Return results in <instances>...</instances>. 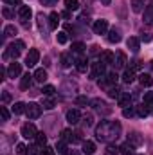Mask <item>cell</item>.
<instances>
[{
	"label": "cell",
	"instance_id": "d590c367",
	"mask_svg": "<svg viewBox=\"0 0 153 155\" xmlns=\"http://www.w3.org/2000/svg\"><path fill=\"white\" fill-rule=\"evenodd\" d=\"M85 49H86V47H85V43H81V41H76V43H72V52H76V54H81Z\"/></svg>",
	"mask_w": 153,
	"mask_h": 155
},
{
	"label": "cell",
	"instance_id": "d6a6232c",
	"mask_svg": "<svg viewBox=\"0 0 153 155\" xmlns=\"http://www.w3.org/2000/svg\"><path fill=\"white\" fill-rule=\"evenodd\" d=\"M65 7L69 11H77L79 9V0H65Z\"/></svg>",
	"mask_w": 153,
	"mask_h": 155
},
{
	"label": "cell",
	"instance_id": "f907efd6",
	"mask_svg": "<svg viewBox=\"0 0 153 155\" xmlns=\"http://www.w3.org/2000/svg\"><path fill=\"white\" fill-rule=\"evenodd\" d=\"M144 103H146V105L153 103V92H148V94H144Z\"/></svg>",
	"mask_w": 153,
	"mask_h": 155
},
{
	"label": "cell",
	"instance_id": "816d5d0a",
	"mask_svg": "<svg viewBox=\"0 0 153 155\" xmlns=\"http://www.w3.org/2000/svg\"><path fill=\"white\" fill-rule=\"evenodd\" d=\"M151 33H142V35H141V40H142V41H151Z\"/></svg>",
	"mask_w": 153,
	"mask_h": 155
},
{
	"label": "cell",
	"instance_id": "1f68e13d",
	"mask_svg": "<svg viewBox=\"0 0 153 155\" xmlns=\"http://www.w3.org/2000/svg\"><path fill=\"white\" fill-rule=\"evenodd\" d=\"M144 5V0H132V11L133 13H141Z\"/></svg>",
	"mask_w": 153,
	"mask_h": 155
},
{
	"label": "cell",
	"instance_id": "c3c4849f",
	"mask_svg": "<svg viewBox=\"0 0 153 155\" xmlns=\"http://www.w3.org/2000/svg\"><path fill=\"white\" fill-rule=\"evenodd\" d=\"M16 153L18 155H25L27 153V146H25V144H16Z\"/></svg>",
	"mask_w": 153,
	"mask_h": 155
},
{
	"label": "cell",
	"instance_id": "f35d334b",
	"mask_svg": "<svg viewBox=\"0 0 153 155\" xmlns=\"http://www.w3.org/2000/svg\"><path fill=\"white\" fill-rule=\"evenodd\" d=\"M108 96H110V97H119V96H121L119 87H110V88H108Z\"/></svg>",
	"mask_w": 153,
	"mask_h": 155
},
{
	"label": "cell",
	"instance_id": "6125c7cd",
	"mask_svg": "<svg viewBox=\"0 0 153 155\" xmlns=\"http://www.w3.org/2000/svg\"><path fill=\"white\" fill-rule=\"evenodd\" d=\"M150 67H151V71H153V60H151V61H150Z\"/></svg>",
	"mask_w": 153,
	"mask_h": 155
},
{
	"label": "cell",
	"instance_id": "5b68a950",
	"mask_svg": "<svg viewBox=\"0 0 153 155\" xmlns=\"http://www.w3.org/2000/svg\"><path fill=\"white\" fill-rule=\"evenodd\" d=\"M36 134H38V130H36V126H34L33 123H25V124L22 126V137H25V139H34Z\"/></svg>",
	"mask_w": 153,
	"mask_h": 155
},
{
	"label": "cell",
	"instance_id": "4316f807",
	"mask_svg": "<svg viewBox=\"0 0 153 155\" xmlns=\"http://www.w3.org/2000/svg\"><path fill=\"white\" fill-rule=\"evenodd\" d=\"M106 38H108L110 43H119V41H121V33H119L117 29H112V31L108 33V36H106Z\"/></svg>",
	"mask_w": 153,
	"mask_h": 155
},
{
	"label": "cell",
	"instance_id": "8fae6325",
	"mask_svg": "<svg viewBox=\"0 0 153 155\" xmlns=\"http://www.w3.org/2000/svg\"><path fill=\"white\" fill-rule=\"evenodd\" d=\"M144 24L146 25H153V0L146 5V9H144Z\"/></svg>",
	"mask_w": 153,
	"mask_h": 155
},
{
	"label": "cell",
	"instance_id": "74e56055",
	"mask_svg": "<svg viewBox=\"0 0 153 155\" xmlns=\"http://www.w3.org/2000/svg\"><path fill=\"white\" fill-rule=\"evenodd\" d=\"M15 35H16V27H15V25H5L4 36H15Z\"/></svg>",
	"mask_w": 153,
	"mask_h": 155
},
{
	"label": "cell",
	"instance_id": "9a60e30c",
	"mask_svg": "<svg viewBox=\"0 0 153 155\" xmlns=\"http://www.w3.org/2000/svg\"><path fill=\"white\" fill-rule=\"evenodd\" d=\"M114 60H115V54L112 51H105V52H101V56H99V61L101 63H105V65H114Z\"/></svg>",
	"mask_w": 153,
	"mask_h": 155
},
{
	"label": "cell",
	"instance_id": "7a4b0ae2",
	"mask_svg": "<svg viewBox=\"0 0 153 155\" xmlns=\"http://www.w3.org/2000/svg\"><path fill=\"white\" fill-rule=\"evenodd\" d=\"M25 49V43L22 41V40H16V41H13L9 47H7V51L4 52V58H18L20 54H22V51Z\"/></svg>",
	"mask_w": 153,
	"mask_h": 155
},
{
	"label": "cell",
	"instance_id": "f6af8a7d",
	"mask_svg": "<svg viewBox=\"0 0 153 155\" xmlns=\"http://www.w3.org/2000/svg\"><path fill=\"white\" fill-rule=\"evenodd\" d=\"M141 67H142L141 60H133V61H130V69H132V71H139Z\"/></svg>",
	"mask_w": 153,
	"mask_h": 155
},
{
	"label": "cell",
	"instance_id": "cb8c5ba5",
	"mask_svg": "<svg viewBox=\"0 0 153 155\" xmlns=\"http://www.w3.org/2000/svg\"><path fill=\"white\" fill-rule=\"evenodd\" d=\"M33 78H34V76H31L29 72H27V74H24V76H22V79H20V88L27 90V88L31 87V83H33Z\"/></svg>",
	"mask_w": 153,
	"mask_h": 155
},
{
	"label": "cell",
	"instance_id": "f5cc1de1",
	"mask_svg": "<svg viewBox=\"0 0 153 155\" xmlns=\"http://www.w3.org/2000/svg\"><path fill=\"white\" fill-rule=\"evenodd\" d=\"M4 2L9 5H22V0H4Z\"/></svg>",
	"mask_w": 153,
	"mask_h": 155
},
{
	"label": "cell",
	"instance_id": "60d3db41",
	"mask_svg": "<svg viewBox=\"0 0 153 155\" xmlns=\"http://www.w3.org/2000/svg\"><path fill=\"white\" fill-rule=\"evenodd\" d=\"M58 43H61V45H65L67 41H69V36H67V33H58Z\"/></svg>",
	"mask_w": 153,
	"mask_h": 155
},
{
	"label": "cell",
	"instance_id": "b9f144b4",
	"mask_svg": "<svg viewBox=\"0 0 153 155\" xmlns=\"http://www.w3.org/2000/svg\"><path fill=\"white\" fill-rule=\"evenodd\" d=\"M76 105H79V107L88 105V97H85V96H77L76 97Z\"/></svg>",
	"mask_w": 153,
	"mask_h": 155
},
{
	"label": "cell",
	"instance_id": "2e32d148",
	"mask_svg": "<svg viewBox=\"0 0 153 155\" xmlns=\"http://www.w3.org/2000/svg\"><path fill=\"white\" fill-rule=\"evenodd\" d=\"M60 16L61 15H58V13H50L49 16H47V20H49V29L50 31H54V29H58V24H60Z\"/></svg>",
	"mask_w": 153,
	"mask_h": 155
},
{
	"label": "cell",
	"instance_id": "7402d4cb",
	"mask_svg": "<svg viewBox=\"0 0 153 155\" xmlns=\"http://www.w3.org/2000/svg\"><path fill=\"white\" fill-rule=\"evenodd\" d=\"M92 105H94V108H96L97 112H105V114H108V112H110V108H106L108 105H106L105 101H101V99H94V101H92Z\"/></svg>",
	"mask_w": 153,
	"mask_h": 155
},
{
	"label": "cell",
	"instance_id": "91938a15",
	"mask_svg": "<svg viewBox=\"0 0 153 155\" xmlns=\"http://www.w3.org/2000/svg\"><path fill=\"white\" fill-rule=\"evenodd\" d=\"M148 110H150V114L153 116V103H150V105H148Z\"/></svg>",
	"mask_w": 153,
	"mask_h": 155
},
{
	"label": "cell",
	"instance_id": "52a82bcc",
	"mask_svg": "<svg viewBox=\"0 0 153 155\" xmlns=\"http://www.w3.org/2000/svg\"><path fill=\"white\" fill-rule=\"evenodd\" d=\"M38 60H40V52L36 49H31V51L27 52V56H25V65H27V67H34V65L38 63Z\"/></svg>",
	"mask_w": 153,
	"mask_h": 155
},
{
	"label": "cell",
	"instance_id": "e575fe53",
	"mask_svg": "<svg viewBox=\"0 0 153 155\" xmlns=\"http://www.w3.org/2000/svg\"><path fill=\"white\" fill-rule=\"evenodd\" d=\"M56 150H58V153H61V155L69 153V146H67V143H65V141H60V143L56 144Z\"/></svg>",
	"mask_w": 153,
	"mask_h": 155
},
{
	"label": "cell",
	"instance_id": "44dd1931",
	"mask_svg": "<svg viewBox=\"0 0 153 155\" xmlns=\"http://www.w3.org/2000/svg\"><path fill=\"white\" fill-rule=\"evenodd\" d=\"M126 45H128V49L132 52H139V49H141V41L137 38H133V36H130V38L126 40Z\"/></svg>",
	"mask_w": 153,
	"mask_h": 155
},
{
	"label": "cell",
	"instance_id": "3957f363",
	"mask_svg": "<svg viewBox=\"0 0 153 155\" xmlns=\"http://www.w3.org/2000/svg\"><path fill=\"white\" fill-rule=\"evenodd\" d=\"M25 114H27L29 119H38L41 116V105H38V103H29L25 107Z\"/></svg>",
	"mask_w": 153,
	"mask_h": 155
},
{
	"label": "cell",
	"instance_id": "f1b7e54d",
	"mask_svg": "<svg viewBox=\"0 0 153 155\" xmlns=\"http://www.w3.org/2000/svg\"><path fill=\"white\" fill-rule=\"evenodd\" d=\"M133 79H135V71L126 69V71L122 72V81H124V83H132Z\"/></svg>",
	"mask_w": 153,
	"mask_h": 155
},
{
	"label": "cell",
	"instance_id": "7bdbcfd3",
	"mask_svg": "<svg viewBox=\"0 0 153 155\" xmlns=\"http://www.w3.org/2000/svg\"><path fill=\"white\" fill-rule=\"evenodd\" d=\"M119 153V148L117 146H114V144H108L106 146V155H117Z\"/></svg>",
	"mask_w": 153,
	"mask_h": 155
},
{
	"label": "cell",
	"instance_id": "ab89813d",
	"mask_svg": "<svg viewBox=\"0 0 153 155\" xmlns=\"http://www.w3.org/2000/svg\"><path fill=\"white\" fill-rule=\"evenodd\" d=\"M41 92H43V94H45V96H52V94H54V92H56V88H54V87H52V85H45V87H43V90H41Z\"/></svg>",
	"mask_w": 153,
	"mask_h": 155
},
{
	"label": "cell",
	"instance_id": "8992f818",
	"mask_svg": "<svg viewBox=\"0 0 153 155\" xmlns=\"http://www.w3.org/2000/svg\"><path fill=\"white\" fill-rule=\"evenodd\" d=\"M103 74H105V63L96 61V63H92V65H90V78H92V79L101 78Z\"/></svg>",
	"mask_w": 153,
	"mask_h": 155
},
{
	"label": "cell",
	"instance_id": "6da1fadb",
	"mask_svg": "<svg viewBox=\"0 0 153 155\" xmlns=\"http://www.w3.org/2000/svg\"><path fill=\"white\" fill-rule=\"evenodd\" d=\"M121 124L117 121H101V124L96 126V137L103 143H112L121 135Z\"/></svg>",
	"mask_w": 153,
	"mask_h": 155
},
{
	"label": "cell",
	"instance_id": "603a6c76",
	"mask_svg": "<svg viewBox=\"0 0 153 155\" xmlns=\"http://www.w3.org/2000/svg\"><path fill=\"white\" fill-rule=\"evenodd\" d=\"M81 152H83L85 155H94V152H96V144H94L92 141H85Z\"/></svg>",
	"mask_w": 153,
	"mask_h": 155
},
{
	"label": "cell",
	"instance_id": "6f0895ef",
	"mask_svg": "<svg viewBox=\"0 0 153 155\" xmlns=\"http://www.w3.org/2000/svg\"><path fill=\"white\" fill-rule=\"evenodd\" d=\"M61 16H63V18H67V20H69V18H70V13H69V9H67V11H63V13H61Z\"/></svg>",
	"mask_w": 153,
	"mask_h": 155
},
{
	"label": "cell",
	"instance_id": "7c38bea8",
	"mask_svg": "<svg viewBox=\"0 0 153 155\" xmlns=\"http://www.w3.org/2000/svg\"><path fill=\"white\" fill-rule=\"evenodd\" d=\"M126 63H128L126 54H124V52H117V54H115V60H114V67L115 69H124Z\"/></svg>",
	"mask_w": 153,
	"mask_h": 155
},
{
	"label": "cell",
	"instance_id": "5bb4252c",
	"mask_svg": "<svg viewBox=\"0 0 153 155\" xmlns=\"http://www.w3.org/2000/svg\"><path fill=\"white\" fill-rule=\"evenodd\" d=\"M20 74H22V65L16 63V61H13V63L9 65V69H7V76L9 78H18Z\"/></svg>",
	"mask_w": 153,
	"mask_h": 155
},
{
	"label": "cell",
	"instance_id": "db71d44e",
	"mask_svg": "<svg viewBox=\"0 0 153 155\" xmlns=\"http://www.w3.org/2000/svg\"><path fill=\"white\" fill-rule=\"evenodd\" d=\"M41 2V5H52V4H56L58 0H40Z\"/></svg>",
	"mask_w": 153,
	"mask_h": 155
},
{
	"label": "cell",
	"instance_id": "4dcf8cb0",
	"mask_svg": "<svg viewBox=\"0 0 153 155\" xmlns=\"http://www.w3.org/2000/svg\"><path fill=\"white\" fill-rule=\"evenodd\" d=\"M135 112H137V116L139 117H146L150 114V110H148V105L144 103V105H139V107H135Z\"/></svg>",
	"mask_w": 153,
	"mask_h": 155
},
{
	"label": "cell",
	"instance_id": "83f0119b",
	"mask_svg": "<svg viewBox=\"0 0 153 155\" xmlns=\"http://www.w3.org/2000/svg\"><path fill=\"white\" fill-rule=\"evenodd\" d=\"M47 71L45 69H36V72H34V79L38 81V83H43V81H47Z\"/></svg>",
	"mask_w": 153,
	"mask_h": 155
},
{
	"label": "cell",
	"instance_id": "9f6ffc18",
	"mask_svg": "<svg viewBox=\"0 0 153 155\" xmlns=\"http://www.w3.org/2000/svg\"><path fill=\"white\" fill-rule=\"evenodd\" d=\"M4 16H5V18H11V16H13V15H11V11H9L7 7L4 9Z\"/></svg>",
	"mask_w": 153,
	"mask_h": 155
},
{
	"label": "cell",
	"instance_id": "681fc988",
	"mask_svg": "<svg viewBox=\"0 0 153 155\" xmlns=\"http://www.w3.org/2000/svg\"><path fill=\"white\" fill-rule=\"evenodd\" d=\"M25 155H38V144H33L27 148V153Z\"/></svg>",
	"mask_w": 153,
	"mask_h": 155
},
{
	"label": "cell",
	"instance_id": "ba28073f",
	"mask_svg": "<svg viewBox=\"0 0 153 155\" xmlns=\"http://www.w3.org/2000/svg\"><path fill=\"white\" fill-rule=\"evenodd\" d=\"M61 141H65V143H77L79 141V135L74 134L72 130L65 128V130H61Z\"/></svg>",
	"mask_w": 153,
	"mask_h": 155
},
{
	"label": "cell",
	"instance_id": "8d00e7d4",
	"mask_svg": "<svg viewBox=\"0 0 153 155\" xmlns=\"http://www.w3.org/2000/svg\"><path fill=\"white\" fill-rule=\"evenodd\" d=\"M106 81H108V85H115L117 83V79H119V76H117V72H108L106 74Z\"/></svg>",
	"mask_w": 153,
	"mask_h": 155
},
{
	"label": "cell",
	"instance_id": "d6986e66",
	"mask_svg": "<svg viewBox=\"0 0 153 155\" xmlns=\"http://www.w3.org/2000/svg\"><path fill=\"white\" fill-rule=\"evenodd\" d=\"M119 153H121V155H135V146H133V144H130V143L126 141L124 144H121V146H119Z\"/></svg>",
	"mask_w": 153,
	"mask_h": 155
},
{
	"label": "cell",
	"instance_id": "4fadbf2b",
	"mask_svg": "<svg viewBox=\"0 0 153 155\" xmlns=\"http://www.w3.org/2000/svg\"><path fill=\"white\" fill-rule=\"evenodd\" d=\"M67 121H69L70 124H77V123L81 121V112H79L77 108L69 110V112H67Z\"/></svg>",
	"mask_w": 153,
	"mask_h": 155
},
{
	"label": "cell",
	"instance_id": "94428289",
	"mask_svg": "<svg viewBox=\"0 0 153 155\" xmlns=\"http://www.w3.org/2000/svg\"><path fill=\"white\" fill-rule=\"evenodd\" d=\"M101 2H103L105 5H110V2H112V0H101Z\"/></svg>",
	"mask_w": 153,
	"mask_h": 155
},
{
	"label": "cell",
	"instance_id": "680465c9",
	"mask_svg": "<svg viewBox=\"0 0 153 155\" xmlns=\"http://www.w3.org/2000/svg\"><path fill=\"white\" fill-rule=\"evenodd\" d=\"M2 99H4V101H5V103H7V101H9V99H11V96H9V94H7V92H4V96H2Z\"/></svg>",
	"mask_w": 153,
	"mask_h": 155
},
{
	"label": "cell",
	"instance_id": "bcb514c9",
	"mask_svg": "<svg viewBox=\"0 0 153 155\" xmlns=\"http://www.w3.org/2000/svg\"><path fill=\"white\" fill-rule=\"evenodd\" d=\"M56 148H50V146H43V150L40 152V155H54Z\"/></svg>",
	"mask_w": 153,
	"mask_h": 155
},
{
	"label": "cell",
	"instance_id": "30bf717a",
	"mask_svg": "<svg viewBox=\"0 0 153 155\" xmlns=\"http://www.w3.org/2000/svg\"><path fill=\"white\" fill-rule=\"evenodd\" d=\"M128 143L133 144L135 148H139V146L144 143V137H142L139 132H130V134H128Z\"/></svg>",
	"mask_w": 153,
	"mask_h": 155
},
{
	"label": "cell",
	"instance_id": "ac0fdd59",
	"mask_svg": "<svg viewBox=\"0 0 153 155\" xmlns=\"http://www.w3.org/2000/svg\"><path fill=\"white\" fill-rule=\"evenodd\" d=\"M76 69L77 72H86L88 71V60L85 58V56H79V58H76Z\"/></svg>",
	"mask_w": 153,
	"mask_h": 155
},
{
	"label": "cell",
	"instance_id": "f546056e",
	"mask_svg": "<svg viewBox=\"0 0 153 155\" xmlns=\"http://www.w3.org/2000/svg\"><path fill=\"white\" fill-rule=\"evenodd\" d=\"M25 107H27V105H24L22 101H16V103L13 105V114H16V116L24 114V112H25Z\"/></svg>",
	"mask_w": 153,
	"mask_h": 155
},
{
	"label": "cell",
	"instance_id": "be15d7a7",
	"mask_svg": "<svg viewBox=\"0 0 153 155\" xmlns=\"http://www.w3.org/2000/svg\"><path fill=\"white\" fill-rule=\"evenodd\" d=\"M72 155H79V153H76V152H72Z\"/></svg>",
	"mask_w": 153,
	"mask_h": 155
},
{
	"label": "cell",
	"instance_id": "ee69618b",
	"mask_svg": "<svg viewBox=\"0 0 153 155\" xmlns=\"http://www.w3.org/2000/svg\"><path fill=\"white\" fill-rule=\"evenodd\" d=\"M135 114H137V112H135V108H132V107H130V108H122V116L124 117H133Z\"/></svg>",
	"mask_w": 153,
	"mask_h": 155
},
{
	"label": "cell",
	"instance_id": "11a10c76",
	"mask_svg": "<svg viewBox=\"0 0 153 155\" xmlns=\"http://www.w3.org/2000/svg\"><path fill=\"white\" fill-rule=\"evenodd\" d=\"M85 124H86V126L92 124V116H85Z\"/></svg>",
	"mask_w": 153,
	"mask_h": 155
},
{
	"label": "cell",
	"instance_id": "ffe728a7",
	"mask_svg": "<svg viewBox=\"0 0 153 155\" xmlns=\"http://www.w3.org/2000/svg\"><path fill=\"white\" fill-rule=\"evenodd\" d=\"M117 103H119V107L128 108V107H132V96H130V94H121V96L117 97Z\"/></svg>",
	"mask_w": 153,
	"mask_h": 155
},
{
	"label": "cell",
	"instance_id": "7dc6e473",
	"mask_svg": "<svg viewBox=\"0 0 153 155\" xmlns=\"http://www.w3.org/2000/svg\"><path fill=\"white\" fill-rule=\"evenodd\" d=\"M0 116H2V121H9V112L5 107H0Z\"/></svg>",
	"mask_w": 153,
	"mask_h": 155
},
{
	"label": "cell",
	"instance_id": "836d02e7",
	"mask_svg": "<svg viewBox=\"0 0 153 155\" xmlns=\"http://www.w3.org/2000/svg\"><path fill=\"white\" fill-rule=\"evenodd\" d=\"M34 139H36V144H38V146H41V148H43V146L47 144V135H45L43 132H38Z\"/></svg>",
	"mask_w": 153,
	"mask_h": 155
},
{
	"label": "cell",
	"instance_id": "d4e9b609",
	"mask_svg": "<svg viewBox=\"0 0 153 155\" xmlns=\"http://www.w3.org/2000/svg\"><path fill=\"white\" fill-rule=\"evenodd\" d=\"M54 105H56V101L52 99V96H45V97L41 99V107H43V108H47V110H52V108H54Z\"/></svg>",
	"mask_w": 153,
	"mask_h": 155
},
{
	"label": "cell",
	"instance_id": "484cf974",
	"mask_svg": "<svg viewBox=\"0 0 153 155\" xmlns=\"http://www.w3.org/2000/svg\"><path fill=\"white\" fill-rule=\"evenodd\" d=\"M139 81H141L142 87H153V78L150 76V74H144V72H142V74L139 76Z\"/></svg>",
	"mask_w": 153,
	"mask_h": 155
},
{
	"label": "cell",
	"instance_id": "9c48e42d",
	"mask_svg": "<svg viewBox=\"0 0 153 155\" xmlns=\"http://www.w3.org/2000/svg\"><path fill=\"white\" fill-rule=\"evenodd\" d=\"M108 31V20H96L94 22V33L96 35H105Z\"/></svg>",
	"mask_w": 153,
	"mask_h": 155
},
{
	"label": "cell",
	"instance_id": "277c9868",
	"mask_svg": "<svg viewBox=\"0 0 153 155\" xmlns=\"http://www.w3.org/2000/svg\"><path fill=\"white\" fill-rule=\"evenodd\" d=\"M31 15H33V11H31L29 5H20V9H18V16H20V20H22L24 27H29V22H27V20H31Z\"/></svg>",
	"mask_w": 153,
	"mask_h": 155
},
{
	"label": "cell",
	"instance_id": "e0dca14e",
	"mask_svg": "<svg viewBox=\"0 0 153 155\" xmlns=\"http://www.w3.org/2000/svg\"><path fill=\"white\" fill-rule=\"evenodd\" d=\"M60 61H61V67H63V69H69L76 60L72 58V54H70V52H63V54L60 56Z\"/></svg>",
	"mask_w": 153,
	"mask_h": 155
}]
</instances>
